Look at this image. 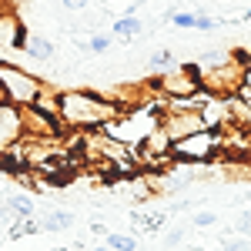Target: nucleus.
I'll return each mask as SVG.
<instances>
[{
    "label": "nucleus",
    "mask_w": 251,
    "mask_h": 251,
    "mask_svg": "<svg viewBox=\"0 0 251 251\" xmlns=\"http://www.w3.org/2000/svg\"><path fill=\"white\" fill-rule=\"evenodd\" d=\"M121 117L114 97H100L94 91H60V124L67 131H94V127H107Z\"/></svg>",
    "instance_id": "f257e3e1"
},
{
    "label": "nucleus",
    "mask_w": 251,
    "mask_h": 251,
    "mask_svg": "<svg viewBox=\"0 0 251 251\" xmlns=\"http://www.w3.org/2000/svg\"><path fill=\"white\" fill-rule=\"evenodd\" d=\"M0 87H3L7 104H14V107H34L47 84H44L37 74H30V71L17 67V64L0 60Z\"/></svg>",
    "instance_id": "f03ea898"
},
{
    "label": "nucleus",
    "mask_w": 251,
    "mask_h": 251,
    "mask_svg": "<svg viewBox=\"0 0 251 251\" xmlns=\"http://www.w3.org/2000/svg\"><path fill=\"white\" fill-rule=\"evenodd\" d=\"M221 144H225L221 131H194L188 137L171 141V161L174 164H204L221 151Z\"/></svg>",
    "instance_id": "7ed1b4c3"
},
{
    "label": "nucleus",
    "mask_w": 251,
    "mask_h": 251,
    "mask_svg": "<svg viewBox=\"0 0 251 251\" xmlns=\"http://www.w3.org/2000/svg\"><path fill=\"white\" fill-rule=\"evenodd\" d=\"M157 87H161V94L168 97V100H181V97H191L201 91V80H198V71L188 67V64H177L171 71H164L161 77H157Z\"/></svg>",
    "instance_id": "20e7f679"
},
{
    "label": "nucleus",
    "mask_w": 251,
    "mask_h": 251,
    "mask_svg": "<svg viewBox=\"0 0 251 251\" xmlns=\"http://www.w3.org/2000/svg\"><path fill=\"white\" fill-rule=\"evenodd\" d=\"M161 131L171 141H177V137H188L194 131H208V127H204L201 111H191V107H161Z\"/></svg>",
    "instance_id": "39448f33"
},
{
    "label": "nucleus",
    "mask_w": 251,
    "mask_h": 251,
    "mask_svg": "<svg viewBox=\"0 0 251 251\" xmlns=\"http://www.w3.org/2000/svg\"><path fill=\"white\" fill-rule=\"evenodd\" d=\"M27 44V27L14 7L0 10V50H24Z\"/></svg>",
    "instance_id": "423d86ee"
},
{
    "label": "nucleus",
    "mask_w": 251,
    "mask_h": 251,
    "mask_svg": "<svg viewBox=\"0 0 251 251\" xmlns=\"http://www.w3.org/2000/svg\"><path fill=\"white\" fill-rule=\"evenodd\" d=\"M24 137V114L14 104H0V154H7L14 144Z\"/></svg>",
    "instance_id": "0eeeda50"
},
{
    "label": "nucleus",
    "mask_w": 251,
    "mask_h": 251,
    "mask_svg": "<svg viewBox=\"0 0 251 251\" xmlns=\"http://www.w3.org/2000/svg\"><path fill=\"white\" fill-rule=\"evenodd\" d=\"M111 34H114V40H121V44H134V40H141V34H144V24H141L137 14H121V17H114V24H111Z\"/></svg>",
    "instance_id": "6e6552de"
},
{
    "label": "nucleus",
    "mask_w": 251,
    "mask_h": 251,
    "mask_svg": "<svg viewBox=\"0 0 251 251\" xmlns=\"http://www.w3.org/2000/svg\"><path fill=\"white\" fill-rule=\"evenodd\" d=\"M24 54H27V57H34V60H40V64H47V60L57 57V47H54V40L47 37V34H27Z\"/></svg>",
    "instance_id": "1a4fd4ad"
},
{
    "label": "nucleus",
    "mask_w": 251,
    "mask_h": 251,
    "mask_svg": "<svg viewBox=\"0 0 251 251\" xmlns=\"http://www.w3.org/2000/svg\"><path fill=\"white\" fill-rule=\"evenodd\" d=\"M37 221H40V231H67V228L74 225V211L54 208V211H44Z\"/></svg>",
    "instance_id": "9d476101"
},
{
    "label": "nucleus",
    "mask_w": 251,
    "mask_h": 251,
    "mask_svg": "<svg viewBox=\"0 0 251 251\" xmlns=\"http://www.w3.org/2000/svg\"><path fill=\"white\" fill-rule=\"evenodd\" d=\"M171 67H174V50L157 47V50L148 54V74H151V77H161V74H164V71H171Z\"/></svg>",
    "instance_id": "9b49d317"
},
{
    "label": "nucleus",
    "mask_w": 251,
    "mask_h": 251,
    "mask_svg": "<svg viewBox=\"0 0 251 251\" xmlns=\"http://www.w3.org/2000/svg\"><path fill=\"white\" fill-rule=\"evenodd\" d=\"M7 208L14 211V218H34V214H37L34 198H27V194H10V198H7Z\"/></svg>",
    "instance_id": "f8f14e48"
},
{
    "label": "nucleus",
    "mask_w": 251,
    "mask_h": 251,
    "mask_svg": "<svg viewBox=\"0 0 251 251\" xmlns=\"http://www.w3.org/2000/svg\"><path fill=\"white\" fill-rule=\"evenodd\" d=\"M228 60H231V54H228V50H201V54H198V67H194V71H198V74H201V71H214V67L228 64Z\"/></svg>",
    "instance_id": "ddd939ff"
},
{
    "label": "nucleus",
    "mask_w": 251,
    "mask_h": 251,
    "mask_svg": "<svg viewBox=\"0 0 251 251\" xmlns=\"http://www.w3.org/2000/svg\"><path fill=\"white\" fill-rule=\"evenodd\" d=\"M104 245L114 248V251H137V238L134 234H121V231H107V241Z\"/></svg>",
    "instance_id": "4468645a"
},
{
    "label": "nucleus",
    "mask_w": 251,
    "mask_h": 251,
    "mask_svg": "<svg viewBox=\"0 0 251 251\" xmlns=\"http://www.w3.org/2000/svg\"><path fill=\"white\" fill-rule=\"evenodd\" d=\"M114 47V37H107V30H94L87 37V54H107Z\"/></svg>",
    "instance_id": "2eb2a0df"
},
{
    "label": "nucleus",
    "mask_w": 251,
    "mask_h": 251,
    "mask_svg": "<svg viewBox=\"0 0 251 251\" xmlns=\"http://www.w3.org/2000/svg\"><path fill=\"white\" fill-rule=\"evenodd\" d=\"M168 20H171L174 27H181V30H194V27H198V14H191V10H177V14H171Z\"/></svg>",
    "instance_id": "dca6fc26"
},
{
    "label": "nucleus",
    "mask_w": 251,
    "mask_h": 251,
    "mask_svg": "<svg viewBox=\"0 0 251 251\" xmlns=\"http://www.w3.org/2000/svg\"><path fill=\"white\" fill-rule=\"evenodd\" d=\"M221 251H251V238H241V234H228Z\"/></svg>",
    "instance_id": "f3484780"
},
{
    "label": "nucleus",
    "mask_w": 251,
    "mask_h": 251,
    "mask_svg": "<svg viewBox=\"0 0 251 251\" xmlns=\"http://www.w3.org/2000/svg\"><path fill=\"white\" fill-rule=\"evenodd\" d=\"M234 234H241V238H251V211H241L234 218Z\"/></svg>",
    "instance_id": "a211bd4d"
},
{
    "label": "nucleus",
    "mask_w": 251,
    "mask_h": 251,
    "mask_svg": "<svg viewBox=\"0 0 251 251\" xmlns=\"http://www.w3.org/2000/svg\"><path fill=\"white\" fill-rule=\"evenodd\" d=\"M191 225H194V228H214V225H218V214H214V211H198L191 218Z\"/></svg>",
    "instance_id": "6ab92c4d"
},
{
    "label": "nucleus",
    "mask_w": 251,
    "mask_h": 251,
    "mask_svg": "<svg viewBox=\"0 0 251 251\" xmlns=\"http://www.w3.org/2000/svg\"><path fill=\"white\" fill-rule=\"evenodd\" d=\"M14 221H17V218H14V211L7 208V201H0V231H10Z\"/></svg>",
    "instance_id": "aec40b11"
},
{
    "label": "nucleus",
    "mask_w": 251,
    "mask_h": 251,
    "mask_svg": "<svg viewBox=\"0 0 251 251\" xmlns=\"http://www.w3.org/2000/svg\"><path fill=\"white\" fill-rule=\"evenodd\" d=\"M91 3H94V0H64V10H71V14H87Z\"/></svg>",
    "instance_id": "412c9836"
},
{
    "label": "nucleus",
    "mask_w": 251,
    "mask_h": 251,
    "mask_svg": "<svg viewBox=\"0 0 251 251\" xmlns=\"http://www.w3.org/2000/svg\"><path fill=\"white\" fill-rule=\"evenodd\" d=\"M184 228H174V231H168L164 234V248H177V245H181V241H184Z\"/></svg>",
    "instance_id": "4be33fe9"
},
{
    "label": "nucleus",
    "mask_w": 251,
    "mask_h": 251,
    "mask_svg": "<svg viewBox=\"0 0 251 251\" xmlns=\"http://www.w3.org/2000/svg\"><path fill=\"white\" fill-rule=\"evenodd\" d=\"M214 27H218V20H214V17H208V14H198V27H194V30H204V34H208V30H214Z\"/></svg>",
    "instance_id": "5701e85b"
},
{
    "label": "nucleus",
    "mask_w": 251,
    "mask_h": 251,
    "mask_svg": "<svg viewBox=\"0 0 251 251\" xmlns=\"http://www.w3.org/2000/svg\"><path fill=\"white\" fill-rule=\"evenodd\" d=\"M241 20H251V7H248V10H241Z\"/></svg>",
    "instance_id": "b1692460"
},
{
    "label": "nucleus",
    "mask_w": 251,
    "mask_h": 251,
    "mask_svg": "<svg viewBox=\"0 0 251 251\" xmlns=\"http://www.w3.org/2000/svg\"><path fill=\"white\" fill-rule=\"evenodd\" d=\"M94 251H114V248H107V245H97V248Z\"/></svg>",
    "instance_id": "393cba45"
},
{
    "label": "nucleus",
    "mask_w": 251,
    "mask_h": 251,
    "mask_svg": "<svg viewBox=\"0 0 251 251\" xmlns=\"http://www.w3.org/2000/svg\"><path fill=\"white\" fill-rule=\"evenodd\" d=\"M0 3H7V7H10V3H17V0H0Z\"/></svg>",
    "instance_id": "a878e982"
},
{
    "label": "nucleus",
    "mask_w": 251,
    "mask_h": 251,
    "mask_svg": "<svg viewBox=\"0 0 251 251\" xmlns=\"http://www.w3.org/2000/svg\"><path fill=\"white\" fill-rule=\"evenodd\" d=\"M3 100H7V97H3V87H0V104H3Z\"/></svg>",
    "instance_id": "bb28decb"
},
{
    "label": "nucleus",
    "mask_w": 251,
    "mask_h": 251,
    "mask_svg": "<svg viewBox=\"0 0 251 251\" xmlns=\"http://www.w3.org/2000/svg\"><path fill=\"white\" fill-rule=\"evenodd\" d=\"M54 251H67V248H54Z\"/></svg>",
    "instance_id": "cd10ccee"
},
{
    "label": "nucleus",
    "mask_w": 251,
    "mask_h": 251,
    "mask_svg": "<svg viewBox=\"0 0 251 251\" xmlns=\"http://www.w3.org/2000/svg\"><path fill=\"white\" fill-rule=\"evenodd\" d=\"M3 7H7V3H0V10H3Z\"/></svg>",
    "instance_id": "c85d7f7f"
}]
</instances>
